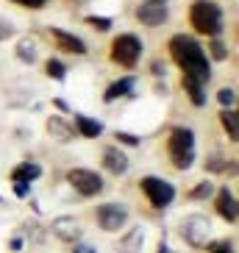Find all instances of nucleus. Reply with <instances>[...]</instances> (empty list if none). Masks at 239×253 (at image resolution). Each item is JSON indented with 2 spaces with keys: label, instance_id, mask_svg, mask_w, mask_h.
I'll return each mask as SVG.
<instances>
[{
  "label": "nucleus",
  "instance_id": "f257e3e1",
  "mask_svg": "<svg viewBox=\"0 0 239 253\" xmlns=\"http://www.w3.org/2000/svg\"><path fill=\"white\" fill-rule=\"evenodd\" d=\"M170 53H172V61L184 70V75H192V78H198L200 84H209V78H211L209 56H206V50H203L192 37H184V34L172 37L170 39Z\"/></svg>",
  "mask_w": 239,
  "mask_h": 253
},
{
  "label": "nucleus",
  "instance_id": "f03ea898",
  "mask_svg": "<svg viewBox=\"0 0 239 253\" xmlns=\"http://www.w3.org/2000/svg\"><path fill=\"white\" fill-rule=\"evenodd\" d=\"M189 23L198 34L217 39L223 34V8L214 0H195L192 8H189Z\"/></svg>",
  "mask_w": 239,
  "mask_h": 253
},
{
  "label": "nucleus",
  "instance_id": "7ed1b4c3",
  "mask_svg": "<svg viewBox=\"0 0 239 253\" xmlns=\"http://www.w3.org/2000/svg\"><path fill=\"white\" fill-rule=\"evenodd\" d=\"M167 153H170V162L178 167V170H187L195 162V134L192 128H172L170 139H167Z\"/></svg>",
  "mask_w": 239,
  "mask_h": 253
},
{
  "label": "nucleus",
  "instance_id": "20e7f679",
  "mask_svg": "<svg viewBox=\"0 0 239 253\" xmlns=\"http://www.w3.org/2000/svg\"><path fill=\"white\" fill-rule=\"evenodd\" d=\"M142 56V39L134 34H120L112 42V61L120 67H134Z\"/></svg>",
  "mask_w": 239,
  "mask_h": 253
},
{
  "label": "nucleus",
  "instance_id": "39448f33",
  "mask_svg": "<svg viewBox=\"0 0 239 253\" xmlns=\"http://www.w3.org/2000/svg\"><path fill=\"white\" fill-rule=\"evenodd\" d=\"M181 237L184 242L192 248H206L211 239V223L203 214H189L184 223H181Z\"/></svg>",
  "mask_w": 239,
  "mask_h": 253
},
{
  "label": "nucleus",
  "instance_id": "423d86ee",
  "mask_svg": "<svg viewBox=\"0 0 239 253\" xmlns=\"http://www.w3.org/2000/svg\"><path fill=\"white\" fill-rule=\"evenodd\" d=\"M142 192L145 198H148L150 203H153V209H164L172 203V198H175V186L170 184V181L164 178H156V175H148V178H142Z\"/></svg>",
  "mask_w": 239,
  "mask_h": 253
},
{
  "label": "nucleus",
  "instance_id": "0eeeda50",
  "mask_svg": "<svg viewBox=\"0 0 239 253\" xmlns=\"http://www.w3.org/2000/svg\"><path fill=\"white\" fill-rule=\"evenodd\" d=\"M67 181L73 184V189L83 198H95V195L103 192V178L97 175L95 170H83V167H75L67 172Z\"/></svg>",
  "mask_w": 239,
  "mask_h": 253
},
{
  "label": "nucleus",
  "instance_id": "6e6552de",
  "mask_svg": "<svg viewBox=\"0 0 239 253\" xmlns=\"http://www.w3.org/2000/svg\"><path fill=\"white\" fill-rule=\"evenodd\" d=\"M95 220L103 231L117 234V231H122V225L128 223V209L120 206V203H103V206H97Z\"/></svg>",
  "mask_w": 239,
  "mask_h": 253
},
{
  "label": "nucleus",
  "instance_id": "1a4fd4ad",
  "mask_svg": "<svg viewBox=\"0 0 239 253\" xmlns=\"http://www.w3.org/2000/svg\"><path fill=\"white\" fill-rule=\"evenodd\" d=\"M167 17H170V11H167L164 0H145L142 6L136 8V20L142 25H148V28H156V25L167 23Z\"/></svg>",
  "mask_w": 239,
  "mask_h": 253
},
{
  "label": "nucleus",
  "instance_id": "9d476101",
  "mask_svg": "<svg viewBox=\"0 0 239 253\" xmlns=\"http://www.w3.org/2000/svg\"><path fill=\"white\" fill-rule=\"evenodd\" d=\"M47 34H50V39L56 42V47H59L61 53H73V56H83V53H86V45H83V39H78L75 34H70V31L50 28Z\"/></svg>",
  "mask_w": 239,
  "mask_h": 253
},
{
  "label": "nucleus",
  "instance_id": "9b49d317",
  "mask_svg": "<svg viewBox=\"0 0 239 253\" xmlns=\"http://www.w3.org/2000/svg\"><path fill=\"white\" fill-rule=\"evenodd\" d=\"M50 231L61 239V242H75V239L81 237V223L73 220V217H59V220H53Z\"/></svg>",
  "mask_w": 239,
  "mask_h": 253
},
{
  "label": "nucleus",
  "instance_id": "f8f14e48",
  "mask_svg": "<svg viewBox=\"0 0 239 253\" xmlns=\"http://www.w3.org/2000/svg\"><path fill=\"white\" fill-rule=\"evenodd\" d=\"M103 167L114 175H122L128 170V156L120 148H106L103 150Z\"/></svg>",
  "mask_w": 239,
  "mask_h": 253
},
{
  "label": "nucleus",
  "instance_id": "ddd939ff",
  "mask_svg": "<svg viewBox=\"0 0 239 253\" xmlns=\"http://www.w3.org/2000/svg\"><path fill=\"white\" fill-rule=\"evenodd\" d=\"M217 211H220L223 220L237 223V198H234L231 189H220V192H217Z\"/></svg>",
  "mask_w": 239,
  "mask_h": 253
},
{
  "label": "nucleus",
  "instance_id": "4468645a",
  "mask_svg": "<svg viewBox=\"0 0 239 253\" xmlns=\"http://www.w3.org/2000/svg\"><path fill=\"white\" fill-rule=\"evenodd\" d=\"M47 134L56 136L59 142H70L75 131H73V126H70V120H64V117H50V120H47Z\"/></svg>",
  "mask_w": 239,
  "mask_h": 253
},
{
  "label": "nucleus",
  "instance_id": "2eb2a0df",
  "mask_svg": "<svg viewBox=\"0 0 239 253\" xmlns=\"http://www.w3.org/2000/svg\"><path fill=\"white\" fill-rule=\"evenodd\" d=\"M181 86L187 89L189 100H192L195 106H206V92H203V84L198 81V78H192V75H184V78H181Z\"/></svg>",
  "mask_w": 239,
  "mask_h": 253
},
{
  "label": "nucleus",
  "instance_id": "dca6fc26",
  "mask_svg": "<svg viewBox=\"0 0 239 253\" xmlns=\"http://www.w3.org/2000/svg\"><path fill=\"white\" fill-rule=\"evenodd\" d=\"M75 128H78V134L86 136V139H95V136L103 134V126H100L97 120H92V117H83V114L75 117Z\"/></svg>",
  "mask_w": 239,
  "mask_h": 253
},
{
  "label": "nucleus",
  "instance_id": "f3484780",
  "mask_svg": "<svg viewBox=\"0 0 239 253\" xmlns=\"http://www.w3.org/2000/svg\"><path fill=\"white\" fill-rule=\"evenodd\" d=\"M134 89V78H131V75H128V78H122V81H114L112 86H109V89H106V103H114V100H117V97H122V95H128V92Z\"/></svg>",
  "mask_w": 239,
  "mask_h": 253
},
{
  "label": "nucleus",
  "instance_id": "a211bd4d",
  "mask_svg": "<svg viewBox=\"0 0 239 253\" xmlns=\"http://www.w3.org/2000/svg\"><path fill=\"white\" fill-rule=\"evenodd\" d=\"M39 175H42V170H39V164H31V162H25V164H20L14 172H11V181H25V184H31V181H37Z\"/></svg>",
  "mask_w": 239,
  "mask_h": 253
},
{
  "label": "nucleus",
  "instance_id": "6ab92c4d",
  "mask_svg": "<svg viewBox=\"0 0 239 253\" xmlns=\"http://www.w3.org/2000/svg\"><path fill=\"white\" fill-rule=\"evenodd\" d=\"M142 242H145L142 231L134 228L128 237H122V242H120V251H122V253H139V251H142Z\"/></svg>",
  "mask_w": 239,
  "mask_h": 253
},
{
  "label": "nucleus",
  "instance_id": "aec40b11",
  "mask_svg": "<svg viewBox=\"0 0 239 253\" xmlns=\"http://www.w3.org/2000/svg\"><path fill=\"white\" fill-rule=\"evenodd\" d=\"M220 120H223V128L228 131V136H231V142L239 139V123H237V112L234 109H223V114H220Z\"/></svg>",
  "mask_w": 239,
  "mask_h": 253
},
{
  "label": "nucleus",
  "instance_id": "412c9836",
  "mask_svg": "<svg viewBox=\"0 0 239 253\" xmlns=\"http://www.w3.org/2000/svg\"><path fill=\"white\" fill-rule=\"evenodd\" d=\"M17 56H20V61L34 64V61H37V39H23V42L17 45Z\"/></svg>",
  "mask_w": 239,
  "mask_h": 253
},
{
  "label": "nucleus",
  "instance_id": "4be33fe9",
  "mask_svg": "<svg viewBox=\"0 0 239 253\" xmlns=\"http://www.w3.org/2000/svg\"><path fill=\"white\" fill-rule=\"evenodd\" d=\"M45 73L50 75L53 81H64V75H67V67H64V61H59V59H47Z\"/></svg>",
  "mask_w": 239,
  "mask_h": 253
},
{
  "label": "nucleus",
  "instance_id": "5701e85b",
  "mask_svg": "<svg viewBox=\"0 0 239 253\" xmlns=\"http://www.w3.org/2000/svg\"><path fill=\"white\" fill-rule=\"evenodd\" d=\"M211 195H214V184L203 181V184H198L192 192H189V198H192V201H203V198H211Z\"/></svg>",
  "mask_w": 239,
  "mask_h": 253
},
{
  "label": "nucleus",
  "instance_id": "b1692460",
  "mask_svg": "<svg viewBox=\"0 0 239 253\" xmlns=\"http://www.w3.org/2000/svg\"><path fill=\"white\" fill-rule=\"evenodd\" d=\"M220 103H223V109H234V100H237V92L234 89H220Z\"/></svg>",
  "mask_w": 239,
  "mask_h": 253
},
{
  "label": "nucleus",
  "instance_id": "393cba45",
  "mask_svg": "<svg viewBox=\"0 0 239 253\" xmlns=\"http://www.w3.org/2000/svg\"><path fill=\"white\" fill-rule=\"evenodd\" d=\"M86 23H89L92 28H100V31H109V28H112V20H106V17H95V14L86 17Z\"/></svg>",
  "mask_w": 239,
  "mask_h": 253
},
{
  "label": "nucleus",
  "instance_id": "a878e982",
  "mask_svg": "<svg viewBox=\"0 0 239 253\" xmlns=\"http://www.w3.org/2000/svg\"><path fill=\"white\" fill-rule=\"evenodd\" d=\"M114 139L125 142V145H131V148H136V145H139V136H136V134H125V131H117V134H114Z\"/></svg>",
  "mask_w": 239,
  "mask_h": 253
},
{
  "label": "nucleus",
  "instance_id": "bb28decb",
  "mask_svg": "<svg viewBox=\"0 0 239 253\" xmlns=\"http://www.w3.org/2000/svg\"><path fill=\"white\" fill-rule=\"evenodd\" d=\"M211 56H214L217 61H223L225 56H228V50H225V45L220 42V39H214V42H211Z\"/></svg>",
  "mask_w": 239,
  "mask_h": 253
},
{
  "label": "nucleus",
  "instance_id": "cd10ccee",
  "mask_svg": "<svg viewBox=\"0 0 239 253\" xmlns=\"http://www.w3.org/2000/svg\"><path fill=\"white\" fill-rule=\"evenodd\" d=\"M14 192H17V198H25V195L31 192V186L25 184V181H14Z\"/></svg>",
  "mask_w": 239,
  "mask_h": 253
},
{
  "label": "nucleus",
  "instance_id": "c85d7f7f",
  "mask_svg": "<svg viewBox=\"0 0 239 253\" xmlns=\"http://www.w3.org/2000/svg\"><path fill=\"white\" fill-rule=\"evenodd\" d=\"M14 3H20V6H25V8H42L47 0H14Z\"/></svg>",
  "mask_w": 239,
  "mask_h": 253
},
{
  "label": "nucleus",
  "instance_id": "c756f323",
  "mask_svg": "<svg viewBox=\"0 0 239 253\" xmlns=\"http://www.w3.org/2000/svg\"><path fill=\"white\" fill-rule=\"evenodd\" d=\"M211 253H234V245L231 242H217V245L211 248Z\"/></svg>",
  "mask_w": 239,
  "mask_h": 253
},
{
  "label": "nucleus",
  "instance_id": "7c9ffc66",
  "mask_svg": "<svg viewBox=\"0 0 239 253\" xmlns=\"http://www.w3.org/2000/svg\"><path fill=\"white\" fill-rule=\"evenodd\" d=\"M73 253H95V248H89V245H75Z\"/></svg>",
  "mask_w": 239,
  "mask_h": 253
},
{
  "label": "nucleus",
  "instance_id": "2f4dec72",
  "mask_svg": "<svg viewBox=\"0 0 239 253\" xmlns=\"http://www.w3.org/2000/svg\"><path fill=\"white\" fill-rule=\"evenodd\" d=\"M209 170L220 172V170H223V162H220V159H211V162H209Z\"/></svg>",
  "mask_w": 239,
  "mask_h": 253
},
{
  "label": "nucleus",
  "instance_id": "473e14b6",
  "mask_svg": "<svg viewBox=\"0 0 239 253\" xmlns=\"http://www.w3.org/2000/svg\"><path fill=\"white\" fill-rule=\"evenodd\" d=\"M11 37V28L8 25H0V39H8Z\"/></svg>",
  "mask_w": 239,
  "mask_h": 253
}]
</instances>
